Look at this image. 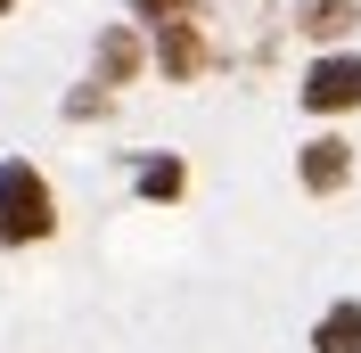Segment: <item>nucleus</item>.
<instances>
[{"label": "nucleus", "instance_id": "f257e3e1", "mask_svg": "<svg viewBox=\"0 0 361 353\" xmlns=\"http://www.w3.org/2000/svg\"><path fill=\"white\" fill-rule=\"evenodd\" d=\"M58 230V198H49V181L33 156H8L0 164V246H33Z\"/></svg>", "mask_w": 361, "mask_h": 353}, {"label": "nucleus", "instance_id": "f03ea898", "mask_svg": "<svg viewBox=\"0 0 361 353\" xmlns=\"http://www.w3.org/2000/svg\"><path fill=\"white\" fill-rule=\"evenodd\" d=\"M304 107H312V115H345V107H361V58H353V49L312 58V74H304Z\"/></svg>", "mask_w": 361, "mask_h": 353}, {"label": "nucleus", "instance_id": "7ed1b4c3", "mask_svg": "<svg viewBox=\"0 0 361 353\" xmlns=\"http://www.w3.org/2000/svg\"><path fill=\"white\" fill-rule=\"evenodd\" d=\"M295 173H304V189H312V198H337L345 181H353V148H345L337 132H320V140H304Z\"/></svg>", "mask_w": 361, "mask_h": 353}, {"label": "nucleus", "instance_id": "20e7f679", "mask_svg": "<svg viewBox=\"0 0 361 353\" xmlns=\"http://www.w3.org/2000/svg\"><path fill=\"white\" fill-rule=\"evenodd\" d=\"M157 66H164V83H197V74H205V33H197V17L157 25Z\"/></svg>", "mask_w": 361, "mask_h": 353}, {"label": "nucleus", "instance_id": "39448f33", "mask_svg": "<svg viewBox=\"0 0 361 353\" xmlns=\"http://www.w3.org/2000/svg\"><path fill=\"white\" fill-rule=\"evenodd\" d=\"M140 58H148V49H140V33H132V25H107V33H99V49H90V83H99V90L132 83V74H140Z\"/></svg>", "mask_w": 361, "mask_h": 353}, {"label": "nucleus", "instance_id": "423d86ee", "mask_svg": "<svg viewBox=\"0 0 361 353\" xmlns=\"http://www.w3.org/2000/svg\"><path fill=\"white\" fill-rule=\"evenodd\" d=\"M295 25H304L312 42H345L361 25V0H295Z\"/></svg>", "mask_w": 361, "mask_h": 353}, {"label": "nucleus", "instance_id": "0eeeda50", "mask_svg": "<svg viewBox=\"0 0 361 353\" xmlns=\"http://www.w3.org/2000/svg\"><path fill=\"white\" fill-rule=\"evenodd\" d=\"M312 353H361V296H345V304H329V312H320Z\"/></svg>", "mask_w": 361, "mask_h": 353}, {"label": "nucleus", "instance_id": "6e6552de", "mask_svg": "<svg viewBox=\"0 0 361 353\" xmlns=\"http://www.w3.org/2000/svg\"><path fill=\"white\" fill-rule=\"evenodd\" d=\"M180 189H189V173H180V156H148V164H140V198H157V205H173Z\"/></svg>", "mask_w": 361, "mask_h": 353}, {"label": "nucleus", "instance_id": "1a4fd4ad", "mask_svg": "<svg viewBox=\"0 0 361 353\" xmlns=\"http://www.w3.org/2000/svg\"><path fill=\"white\" fill-rule=\"evenodd\" d=\"M132 17H148V25H173V17H197V0H132Z\"/></svg>", "mask_w": 361, "mask_h": 353}, {"label": "nucleus", "instance_id": "9d476101", "mask_svg": "<svg viewBox=\"0 0 361 353\" xmlns=\"http://www.w3.org/2000/svg\"><path fill=\"white\" fill-rule=\"evenodd\" d=\"M8 8H17V0H0V17H8Z\"/></svg>", "mask_w": 361, "mask_h": 353}]
</instances>
